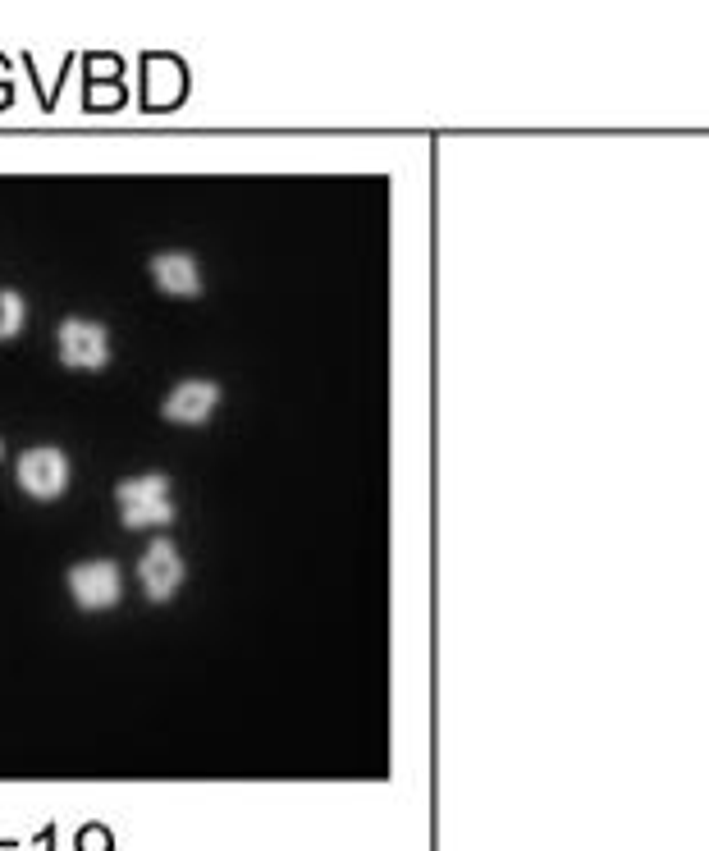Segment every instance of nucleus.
<instances>
[{
	"label": "nucleus",
	"instance_id": "9",
	"mask_svg": "<svg viewBox=\"0 0 709 851\" xmlns=\"http://www.w3.org/2000/svg\"><path fill=\"white\" fill-rule=\"evenodd\" d=\"M0 458H5V440H0Z\"/></svg>",
	"mask_w": 709,
	"mask_h": 851
},
{
	"label": "nucleus",
	"instance_id": "3",
	"mask_svg": "<svg viewBox=\"0 0 709 851\" xmlns=\"http://www.w3.org/2000/svg\"><path fill=\"white\" fill-rule=\"evenodd\" d=\"M55 348H60V362L74 371H101L110 362V330L101 321H87V316H69L55 330Z\"/></svg>",
	"mask_w": 709,
	"mask_h": 851
},
{
	"label": "nucleus",
	"instance_id": "5",
	"mask_svg": "<svg viewBox=\"0 0 709 851\" xmlns=\"http://www.w3.org/2000/svg\"><path fill=\"white\" fill-rule=\"evenodd\" d=\"M138 582H142V591H147V600H156V604L174 600V591L183 586V554H179V545H174V540L156 536L147 550H142Z\"/></svg>",
	"mask_w": 709,
	"mask_h": 851
},
{
	"label": "nucleus",
	"instance_id": "2",
	"mask_svg": "<svg viewBox=\"0 0 709 851\" xmlns=\"http://www.w3.org/2000/svg\"><path fill=\"white\" fill-rule=\"evenodd\" d=\"M14 476H19L23 495L28 499H60L69 490V453L55 449V444H37V449H23L19 463H14Z\"/></svg>",
	"mask_w": 709,
	"mask_h": 851
},
{
	"label": "nucleus",
	"instance_id": "6",
	"mask_svg": "<svg viewBox=\"0 0 709 851\" xmlns=\"http://www.w3.org/2000/svg\"><path fill=\"white\" fill-rule=\"evenodd\" d=\"M215 408H220V385L206 380V376H193V380H183V385H174L161 403L165 421H174V426H202V421L215 417Z\"/></svg>",
	"mask_w": 709,
	"mask_h": 851
},
{
	"label": "nucleus",
	"instance_id": "4",
	"mask_svg": "<svg viewBox=\"0 0 709 851\" xmlns=\"http://www.w3.org/2000/svg\"><path fill=\"white\" fill-rule=\"evenodd\" d=\"M119 591H124V577L110 559H83L69 568V595H74L78 609L97 614V609H115Z\"/></svg>",
	"mask_w": 709,
	"mask_h": 851
},
{
	"label": "nucleus",
	"instance_id": "1",
	"mask_svg": "<svg viewBox=\"0 0 709 851\" xmlns=\"http://www.w3.org/2000/svg\"><path fill=\"white\" fill-rule=\"evenodd\" d=\"M115 504H119L124 527H133V531L165 527V522H174L170 476L147 472V476H133V481H119L115 485Z\"/></svg>",
	"mask_w": 709,
	"mask_h": 851
},
{
	"label": "nucleus",
	"instance_id": "7",
	"mask_svg": "<svg viewBox=\"0 0 709 851\" xmlns=\"http://www.w3.org/2000/svg\"><path fill=\"white\" fill-rule=\"evenodd\" d=\"M151 284L170 298H197L202 293V266L188 252H156L151 257Z\"/></svg>",
	"mask_w": 709,
	"mask_h": 851
},
{
	"label": "nucleus",
	"instance_id": "8",
	"mask_svg": "<svg viewBox=\"0 0 709 851\" xmlns=\"http://www.w3.org/2000/svg\"><path fill=\"white\" fill-rule=\"evenodd\" d=\"M23 321H28L23 298L14 289H0V339H14V334L23 330Z\"/></svg>",
	"mask_w": 709,
	"mask_h": 851
}]
</instances>
